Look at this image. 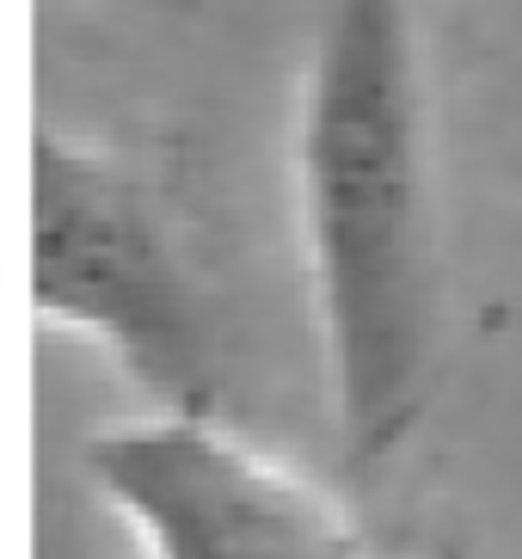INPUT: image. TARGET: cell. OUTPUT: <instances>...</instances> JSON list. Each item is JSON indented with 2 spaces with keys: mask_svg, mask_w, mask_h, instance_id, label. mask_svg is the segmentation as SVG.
I'll list each match as a JSON object with an SVG mask.
<instances>
[{
  "mask_svg": "<svg viewBox=\"0 0 522 559\" xmlns=\"http://www.w3.org/2000/svg\"><path fill=\"white\" fill-rule=\"evenodd\" d=\"M289 203L339 455L406 449L442 350V179L418 0H313Z\"/></svg>",
  "mask_w": 522,
  "mask_h": 559,
  "instance_id": "obj_1",
  "label": "cell"
},
{
  "mask_svg": "<svg viewBox=\"0 0 522 559\" xmlns=\"http://www.w3.org/2000/svg\"><path fill=\"white\" fill-rule=\"evenodd\" d=\"M32 313L154 406L215 412V313L161 185L68 130H44L32 154Z\"/></svg>",
  "mask_w": 522,
  "mask_h": 559,
  "instance_id": "obj_2",
  "label": "cell"
},
{
  "mask_svg": "<svg viewBox=\"0 0 522 559\" xmlns=\"http://www.w3.org/2000/svg\"><path fill=\"white\" fill-rule=\"evenodd\" d=\"M86 479L142 559H369L320 479L215 412L154 406L93 430Z\"/></svg>",
  "mask_w": 522,
  "mask_h": 559,
  "instance_id": "obj_3",
  "label": "cell"
}]
</instances>
